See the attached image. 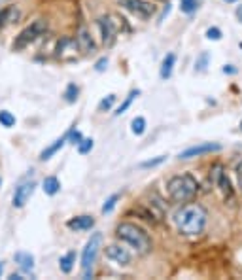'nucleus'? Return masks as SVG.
<instances>
[{
    "label": "nucleus",
    "mask_w": 242,
    "mask_h": 280,
    "mask_svg": "<svg viewBox=\"0 0 242 280\" xmlns=\"http://www.w3.org/2000/svg\"><path fill=\"white\" fill-rule=\"evenodd\" d=\"M174 226L184 237H197L204 231L208 222L206 208L199 203H184V205L174 212Z\"/></svg>",
    "instance_id": "f257e3e1"
},
{
    "label": "nucleus",
    "mask_w": 242,
    "mask_h": 280,
    "mask_svg": "<svg viewBox=\"0 0 242 280\" xmlns=\"http://www.w3.org/2000/svg\"><path fill=\"white\" fill-rule=\"evenodd\" d=\"M116 237H118L123 244L131 246L139 256L150 254L153 248L152 237L148 235V231L142 229L139 224H132V222H121V224H118V227H116Z\"/></svg>",
    "instance_id": "f03ea898"
},
{
    "label": "nucleus",
    "mask_w": 242,
    "mask_h": 280,
    "mask_svg": "<svg viewBox=\"0 0 242 280\" xmlns=\"http://www.w3.org/2000/svg\"><path fill=\"white\" fill-rule=\"evenodd\" d=\"M199 190H201V185H199L197 178H195L191 172L176 174V176H172L166 182L168 199H170L172 203H178V205H184V203L193 201V199L197 197Z\"/></svg>",
    "instance_id": "7ed1b4c3"
},
{
    "label": "nucleus",
    "mask_w": 242,
    "mask_h": 280,
    "mask_svg": "<svg viewBox=\"0 0 242 280\" xmlns=\"http://www.w3.org/2000/svg\"><path fill=\"white\" fill-rule=\"evenodd\" d=\"M46 33H48V21H44V19L32 21L30 25H27L19 35L15 36L12 48H14V51H21V49L28 48L30 44H34V42L38 40V38H42Z\"/></svg>",
    "instance_id": "20e7f679"
},
{
    "label": "nucleus",
    "mask_w": 242,
    "mask_h": 280,
    "mask_svg": "<svg viewBox=\"0 0 242 280\" xmlns=\"http://www.w3.org/2000/svg\"><path fill=\"white\" fill-rule=\"evenodd\" d=\"M102 248V233H93L91 239L82 252V276L83 278H91L93 276V269L97 263V256Z\"/></svg>",
    "instance_id": "39448f33"
},
{
    "label": "nucleus",
    "mask_w": 242,
    "mask_h": 280,
    "mask_svg": "<svg viewBox=\"0 0 242 280\" xmlns=\"http://www.w3.org/2000/svg\"><path fill=\"white\" fill-rule=\"evenodd\" d=\"M119 6L127 10L129 14L136 15L140 19H150L155 14V6L148 0H118Z\"/></svg>",
    "instance_id": "423d86ee"
},
{
    "label": "nucleus",
    "mask_w": 242,
    "mask_h": 280,
    "mask_svg": "<svg viewBox=\"0 0 242 280\" xmlns=\"http://www.w3.org/2000/svg\"><path fill=\"white\" fill-rule=\"evenodd\" d=\"M114 15H102L97 19L98 30H100V38H102L104 46H112L116 42V36L119 33V23L114 21Z\"/></svg>",
    "instance_id": "0eeeda50"
},
{
    "label": "nucleus",
    "mask_w": 242,
    "mask_h": 280,
    "mask_svg": "<svg viewBox=\"0 0 242 280\" xmlns=\"http://www.w3.org/2000/svg\"><path fill=\"white\" fill-rule=\"evenodd\" d=\"M78 51H80V48H78V44L74 38H68V36H64V38H61V40L57 42V48H55V57L57 59H61V61H76L78 57Z\"/></svg>",
    "instance_id": "6e6552de"
},
{
    "label": "nucleus",
    "mask_w": 242,
    "mask_h": 280,
    "mask_svg": "<svg viewBox=\"0 0 242 280\" xmlns=\"http://www.w3.org/2000/svg\"><path fill=\"white\" fill-rule=\"evenodd\" d=\"M104 256L110 261H114L116 265H121V267L129 265L132 261V254L121 244H108L104 248Z\"/></svg>",
    "instance_id": "1a4fd4ad"
},
{
    "label": "nucleus",
    "mask_w": 242,
    "mask_h": 280,
    "mask_svg": "<svg viewBox=\"0 0 242 280\" xmlns=\"http://www.w3.org/2000/svg\"><path fill=\"white\" fill-rule=\"evenodd\" d=\"M76 44L78 48H80V51L85 55L89 53H95L97 51V44H95V40H93V36H91V30L85 25H80L76 30Z\"/></svg>",
    "instance_id": "9d476101"
},
{
    "label": "nucleus",
    "mask_w": 242,
    "mask_h": 280,
    "mask_svg": "<svg viewBox=\"0 0 242 280\" xmlns=\"http://www.w3.org/2000/svg\"><path fill=\"white\" fill-rule=\"evenodd\" d=\"M34 188H36V182L34 180H27V182H21L14 192V206L15 208H23L27 205V201L32 197L34 193Z\"/></svg>",
    "instance_id": "9b49d317"
},
{
    "label": "nucleus",
    "mask_w": 242,
    "mask_h": 280,
    "mask_svg": "<svg viewBox=\"0 0 242 280\" xmlns=\"http://www.w3.org/2000/svg\"><path fill=\"white\" fill-rule=\"evenodd\" d=\"M222 146L216 142H202L197 144V146H191L180 153V159H193V158H201V155H206V153H214V151H220Z\"/></svg>",
    "instance_id": "f8f14e48"
},
{
    "label": "nucleus",
    "mask_w": 242,
    "mask_h": 280,
    "mask_svg": "<svg viewBox=\"0 0 242 280\" xmlns=\"http://www.w3.org/2000/svg\"><path fill=\"white\" fill-rule=\"evenodd\" d=\"M93 226H95V218H93V216H87V214L70 218L68 222H66V227H68L70 231H87V229H91Z\"/></svg>",
    "instance_id": "ddd939ff"
},
{
    "label": "nucleus",
    "mask_w": 242,
    "mask_h": 280,
    "mask_svg": "<svg viewBox=\"0 0 242 280\" xmlns=\"http://www.w3.org/2000/svg\"><path fill=\"white\" fill-rule=\"evenodd\" d=\"M66 142H68V133H66V135H62L61 138H57V140H55L53 144H49L48 148H46V150H44V151L40 153V159H42V161H48V159H51V158H53V155H55L57 151L61 150V148H62V146H64Z\"/></svg>",
    "instance_id": "4468645a"
},
{
    "label": "nucleus",
    "mask_w": 242,
    "mask_h": 280,
    "mask_svg": "<svg viewBox=\"0 0 242 280\" xmlns=\"http://www.w3.org/2000/svg\"><path fill=\"white\" fill-rule=\"evenodd\" d=\"M174 65H176V55H174V53H166L165 59H163V63H161V70H159L161 80H168V78L172 76Z\"/></svg>",
    "instance_id": "2eb2a0df"
},
{
    "label": "nucleus",
    "mask_w": 242,
    "mask_h": 280,
    "mask_svg": "<svg viewBox=\"0 0 242 280\" xmlns=\"http://www.w3.org/2000/svg\"><path fill=\"white\" fill-rule=\"evenodd\" d=\"M19 17V10L15 6H8L4 10H0V28H4L6 25L14 23Z\"/></svg>",
    "instance_id": "dca6fc26"
},
{
    "label": "nucleus",
    "mask_w": 242,
    "mask_h": 280,
    "mask_svg": "<svg viewBox=\"0 0 242 280\" xmlns=\"http://www.w3.org/2000/svg\"><path fill=\"white\" fill-rule=\"evenodd\" d=\"M42 190L46 195H57L59 190H61V182L57 176H46L44 182H42Z\"/></svg>",
    "instance_id": "f3484780"
},
{
    "label": "nucleus",
    "mask_w": 242,
    "mask_h": 280,
    "mask_svg": "<svg viewBox=\"0 0 242 280\" xmlns=\"http://www.w3.org/2000/svg\"><path fill=\"white\" fill-rule=\"evenodd\" d=\"M14 260L23 271H32V269H34V258L28 252H17L14 256Z\"/></svg>",
    "instance_id": "a211bd4d"
},
{
    "label": "nucleus",
    "mask_w": 242,
    "mask_h": 280,
    "mask_svg": "<svg viewBox=\"0 0 242 280\" xmlns=\"http://www.w3.org/2000/svg\"><path fill=\"white\" fill-rule=\"evenodd\" d=\"M74 263H76V252H66L64 256H61L59 260V269H61L64 274H68L72 269H74Z\"/></svg>",
    "instance_id": "6ab92c4d"
},
{
    "label": "nucleus",
    "mask_w": 242,
    "mask_h": 280,
    "mask_svg": "<svg viewBox=\"0 0 242 280\" xmlns=\"http://www.w3.org/2000/svg\"><path fill=\"white\" fill-rule=\"evenodd\" d=\"M214 184L218 185L220 190H222L225 197H233V188H231V180H229L227 172H222V174L218 176V180H216Z\"/></svg>",
    "instance_id": "aec40b11"
},
{
    "label": "nucleus",
    "mask_w": 242,
    "mask_h": 280,
    "mask_svg": "<svg viewBox=\"0 0 242 280\" xmlns=\"http://www.w3.org/2000/svg\"><path fill=\"white\" fill-rule=\"evenodd\" d=\"M140 95V91L139 89H132L131 93H129V95L125 97V101L121 104H119L118 106V110H116V116H121V114H125V112H127V110H129V106H131L132 104V101H134V99H136V97Z\"/></svg>",
    "instance_id": "412c9836"
},
{
    "label": "nucleus",
    "mask_w": 242,
    "mask_h": 280,
    "mask_svg": "<svg viewBox=\"0 0 242 280\" xmlns=\"http://www.w3.org/2000/svg\"><path fill=\"white\" fill-rule=\"evenodd\" d=\"M131 131H132V135H136V137L144 135L146 133V117H142V116L134 117V119L131 121Z\"/></svg>",
    "instance_id": "4be33fe9"
},
{
    "label": "nucleus",
    "mask_w": 242,
    "mask_h": 280,
    "mask_svg": "<svg viewBox=\"0 0 242 280\" xmlns=\"http://www.w3.org/2000/svg\"><path fill=\"white\" fill-rule=\"evenodd\" d=\"M78 95H80V89H78L76 83H68V85H66V89H64V101H66L68 104L76 103Z\"/></svg>",
    "instance_id": "5701e85b"
},
{
    "label": "nucleus",
    "mask_w": 242,
    "mask_h": 280,
    "mask_svg": "<svg viewBox=\"0 0 242 280\" xmlns=\"http://www.w3.org/2000/svg\"><path fill=\"white\" fill-rule=\"evenodd\" d=\"M0 125H2V127H6V129L14 127L15 125V116L12 114V112H8V110H0Z\"/></svg>",
    "instance_id": "b1692460"
},
{
    "label": "nucleus",
    "mask_w": 242,
    "mask_h": 280,
    "mask_svg": "<svg viewBox=\"0 0 242 280\" xmlns=\"http://www.w3.org/2000/svg\"><path fill=\"white\" fill-rule=\"evenodd\" d=\"M199 8V2L197 0H180V10L182 14H193L195 10Z\"/></svg>",
    "instance_id": "393cba45"
},
{
    "label": "nucleus",
    "mask_w": 242,
    "mask_h": 280,
    "mask_svg": "<svg viewBox=\"0 0 242 280\" xmlns=\"http://www.w3.org/2000/svg\"><path fill=\"white\" fill-rule=\"evenodd\" d=\"M118 201H119V195L116 193V195H112V197L106 199V203L102 205V214H110L114 208H116V205H118Z\"/></svg>",
    "instance_id": "a878e982"
},
{
    "label": "nucleus",
    "mask_w": 242,
    "mask_h": 280,
    "mask_svg": "<svg viewBox=\"0 0 242 280\" xmlns=\"http://www.w3.org/2000/svg\"><path fill=\"white\" fill-rule=\"evenodd\" d=\"M114 103H116V95H108V97H104L102 101L98 103V110L100 112H108V110L114 106Z\"/></svg>",
    "instance_id": "bb28decb"
},
{
    "label": "nucleus",
    "mask_w": 242,
    "mask_h": 280,
    "mask_svg": "<svg viewBox=\"0 0 242 280\" xmlns=\"http://www.w3.org/2000/svg\"><path fill=\"white\" fill-rule=\"evenodd\" d=\"M93 150V138H82V142L78 144V151L80 153H89Z\"/></svg>",
    "instance_id": "cd10ccee"
},
{
    "label": "nucleus",
    "mask_w": 242,
    "mask_h": 280,
    "mask_svg": "<svg viewBox=\"0 0 242 280\" xmlns=\"http://www.w3.org/2000/svg\"><path fill=\"white\" fill-rule=\"evenodd\" d=\"M166 159V155H157L155 159H150V161H144V163H140V167L142 169H150V167H157V165H161L163 161Z\"/></svg>",
    "instance_id": "c85d7f7f"
},
{
    "label": "nucleus",
    "mask_w": 242,
    "mask_h": 280,
    "mask_svg": "<svg viewBox=\"0 0 242 280\" xmlns=\"http://www.w3.org/2000/svg\"><path fill=\"white\" fill-rule=\"evenodd\" d=\"M222 30H220V28L218 27H210L206 30V38L208 40H222Z\"/></svg>",
    "instance_id": "c756f323"
},
{
    "label": "nucleus",
    "mask_w": 242,
    "mask_h": 280,
    "mask_svg": "<svg viewBox=\"0 0 242 280\" xmlns=\"http://www.w3.org/2000/svg\"><path fill=\"white\" fill-rule=\"evenodd\" d=\"M82 138L83 137H82V133H80V131H74V129L68 131V140L72 144H76V146H78V144L82 142Z\"/></svg>",
    "instance_id": "7c9ffc66"
},
{
    "label": "nucleus",
    "mask_w": 242,
    "mask_h": 280,
    "mask_svg": "<svg viewBox=\"0 0 242 280\" xmlns=\"http://www.w3.org/2000/svg\"><path fill=\"white\" fill-rule=\"evenodd\" d=\"M206 63H208V53H202L199 59H197V63H195V69L197 70H202L204 67H206Z\"/></svg>",
    "instance_id": "2f4dec72"
},
{
    "label": "nucleus",
    "mask_w": 242,
    "mask_h": 280,
    "mask_svg": "<svg viewBox=\"0 0 242 280\" xmlns=\"http://www.w3.org/2000/svg\"><path fill=\"white\" fill-rule=\"evenodd\" d=\"M106 65H108V59H106V57H102V59L97 63V67H95V69H97V72H102V70L106 69Z\"/></svg>",
    "instance_id": "473e14b6"
},
{
    "label": "nucleus",
    "mask_w": 242,
    "mask_h": 280,
    "mask_svg": "<svg viewBox=\"0 0 242 280\" xmlns=\"http://www.w3.org/2000/svg\"><path fill=\"white\" fill-rule=\"evenodd\" d=\"M236 180H238V188L242 192V163H238V167H236Z\"/></svg>",
    "instance_id": "72a5a7b5"
},
{
    "label": "nucleus",
    "mask_w": 242,
    "mask_h": 280,
    "mask_svg": "<svg viewBox=\"0 0 242 280\" xmlns=\"http://www.w3.org/2000/svg\"><path fill=\"white\" fill-rule=\"evenodd\" d=\"M235 14H236V19L242 23V4H240V6H236V12H235Z\"/></svg>",
    "instance_id": "f704fd0d"
},
{
    "label": "nucleus",
    "mask_w": 242,
    "mask_h": 280,
    "mask_svg": "<svg viewBox=\"0 0 242 280\" xmlns=\"http://www.w3.org/2000/svg\"><path fill=\"white\" fill-rule=\"evenodd\" d=\"M10 280H23L21 274H10Z\"/></svg>",
    "instance_id": "c9c22d12"
},
{
    "label": "nucleus",
    "mask_w": 242,
    "mask_h": 280,
    "mask_svg": "<svg viewBox=\"0 0 242 280\" xmlns=\"http://www.w3.org/2000/svg\"><path fill=\"white\" fill-rule=\"evenodd\" d=\"M223 72H235V69H231V67H225V69H223Z\"/></svg>",
    "instance_id": "e433bc0d"
},
{
    "label": "nucleus",
    "mask_w": 242,
    "mask_h": 280,
    "mask_svg": "<svg viewBox=\"0 0 242 280\" xmlns=\"http://www.w3.org/2000/svg\"><path fill=\"white\" fill-rule=\"evenodd\" d=\"M0 274H2V263H0Z\"/></svg>",
    "instance_id": "4c0bfd02"
},
{
    "label": "nucleus",
    "mask_w": 242,
    "mask_h": 280,
    "mask_svg": "<svg viewBox=\"0 0 242 280\" xmlns=\"http://www.w3.org/2000/svg\"><path fill=\"white\" fill-rule=\"evenodd\" d=\"M225 2H236V0H225Z\"/></svg>",
    "instance_id": "58836bf2"
},
{
    "label": "nucleus",
    "mask_w": 242,
    "mask_h": 280,
    "mask_svg": "<svg viewBox=\"0 0 242 280\" xmlns=\"http://www.w3.org/2000/svg\"><path fill=\"white\" fill-rule=\"evenodd\" d=\"M0 184H2V180H0Z\"/></svg>",
    "instance_id": "ea45409f"
}]
</instances>
